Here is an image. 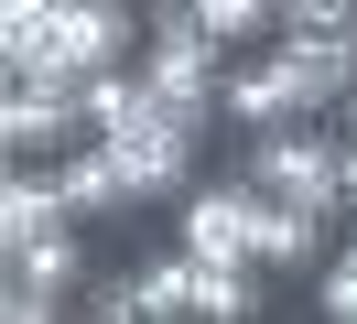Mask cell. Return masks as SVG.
I'll return each instance as SVG.
<instances>
[{"instance_id": "1", "label": "cell", "mask_w": 357, "mask_h": 324, "mask_svg": "<svg viewBox=\"0 0 357 324\" xmlns=\"http://www.w3.org/2000/svg\"><path fill=\"white\" fill-rule=\"evenodd\" d=\"M152 22L141 0H44V11H0V54L11 76H54V86H87L109 65H141Z\"/></svg>"}, {"instance_id": "2", "label": "cell", "mask_w": 357, "mask_h": 324, "mask_svg": "<svg viewBox=\"0 0 357 324\" xmlns=\"http://www.w3.org/2000/svg\"><path fill=\"white\" fill-rule=\"evenodd\" d=\"M249 173H260L271 194L325 206V216L357 206V141H347V130H325V119H282V130H260V141H249Z\"/></svg>"}, {"instance_id": "3", "label": "cell", "mask_w": 357, "mask_h": 324, "mask_svg": "<svg viewBox=\"0 0 357 324\" xmlns=\"http://www.w3.org/2000/svg\"><path fill=\"white\" fill-rule=\"evenodd\" d=\"M260 206H271V184L260 173H217V184H184V206H174V249H195V259H260Z\"/></svg>"}, {"instance_id": "4", "label": "cell", "mask_w": 357, "mask_h": 324, "mask_svg": "<svg viewBox=\"0 0 357 324\" xmlns=\"http://www.w3.org/2000/svg\"><path fill=\"white\" fill-rule=\"evenodd\" d=\"M76 292H87V249H76V227H44V238H22V249H0V314H11V324L76 314Z\"/></svg>"}, {"instance_id": "5", "label": "cell", "mask_w": 357, "mask_h": 324, "mask_svg": "<svg viewBox=\"0 0 357 324\" xmlns=\"http://www.w3.org/2000/svg\"><path fill=\"white\" fill-rule=\"evenodd\" d=\"M260 270H271V281L325 270V206H303V194H271V206H260Z\"/></svg>"}, {"instance_id": "6", "label": "cell", "mask_w": 357, "mask_h": 324, "mask_svg": "<svg viewBox=\"0 0 357 324\" xmlns=\"http://www.w3.org/2000/svg\"><path fill=\"white\" fill-rule=\"evenodd\" d=\"M44 227H87V216L66 206L54 162H44V173H33V162H11V184H0V249H22V238H44Z\"/></svg>"}, {"instance_id": "7", "label": "cell", "mask_w": 357, "mask_h": 324, "mask_svg": "<svg viewBox=\"0 0 357 324\" xmlns=\"http://www.w3.org/2000/svg\"><path fill=\"white\" fill-rule=\"evenodd\" d=\"M195 22L238 54V43H260V33H282V0H195Z\"/></svg>"}, {"instance_id": "8", "label": "cell", "mask_w": 357, "mask_h": 324, "mask_svg": "<svg viewBox=\"0 0 357 324\" xmlns=\"http://www.w3.org/2000/svg\"><path fill=\"white\" fill-rule=\"evenodd\" d=\"M282 33H357V0H282Z\"/></svg>"}, {"instance_id": "9", "label": "cell", "mask_w": 357, "mask_h": 324, "mask_svg": "<svg viewBox=\"0 0 357 324\" xmlns=\"http://www.w3.org/2000/svg\"><path fill=\"white\" fill-rule=\"evenodd\" d=\"M314 302H325L335 324H357V249H347V259H325V270H314Z\"/></svg>"}, {"instance_id": "10", "label": "cell", "mask_w": 357, "mask_h": 324, "mask_svg": "<svg viewBox=\"0 0 357 324\" xmlns=\"http://www.w3.org/2000/svg\"><path fill=\"white\" fill-rule=\"evenodd\" d=\"M0 11H44V0H0Z\"/></svg>"}, {"instance_id": "11", "label": "cell", "mask_w": 357, "mask_h": 324, "mask_svg": "<svg viewBox=\"0 0 357 324\" xmlns=\"http://www.w3.org/2000/svg\"><path fill=\"white\" fill-rule=\"evenodd\" d=\"M347 141H357V98H347Z\"/></svg>"}]
</instances>
